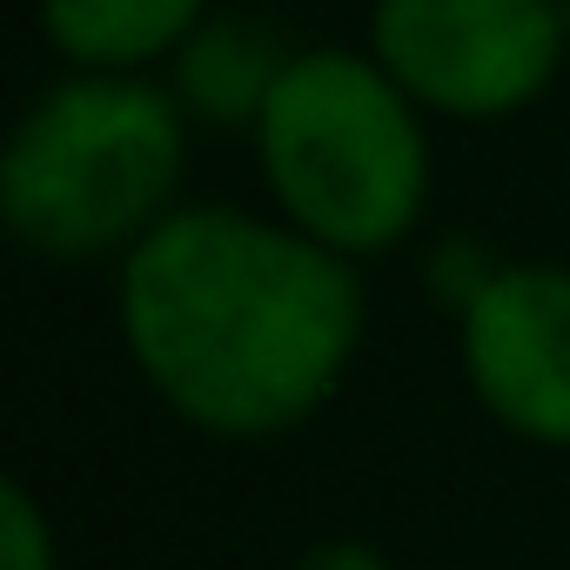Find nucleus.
Masks as SVG:
<instances>
[{
  "instance_id": "nucleus-1",
  "label": "nucleus",
  "mask_w": 570,
  "mask_h": 570,
  "mask_svg": "<svg viewBox=\"0 0 570 570\" xmlns=\"http://www.w3.org/2000/svg\"><path fill=\"white\" fill-rule=\"evenodd\" d=\"M115 323L141 390L215 443L296 436L343 390L363 336V262L235 202L168 208L115 262Z\"/></svg>"
},
{
  "instance_id": "nucleus-2",
  "label": "nucleus",
  "mask_w": 570,
  "mask_h": 570,
  "mask_svg": "<svg viewBox=\"0 0 570 570\" xmlns=\"http://www.w3.org/2000/svg\"><path fill=\"white\" fill-rule=\"evenodd\" d=\"M188 115L155 75H88L48 81L8 148H0V222L55 262H121L168 208H181Z\"/></svg>"
},
{
  "instance_id": "nucleus-3",
  "label": "nucleus",
  "mask_w": 570,
  "mask_h": 570,
  "mask_svg": "<svg viewBox=\"0 0 570 570\" xmlns=\"http://www.w3.org/2000/svg\"><path fill=\"white\" fill-rule=\"evenodd\" d=\"M248 141L268 208L350 262L403 248L430 215V115L370 48H296Z\"/></svg>"
},
{
  "instance_id": "nucleus-4",
  "label": "nucleus",
  "mask_w": 570,
  "mask_h": 570,
  "mask_svg": "<svg viewBox=\"0 0 570 570\" xmlns=\"http://www.w3.org/2000/svg\"><path fill=\"white\" fill-rule=\"evenodd\" d=\"M430 121H517L570 61V0H370V41Z\"/></svg>"
},
{
  "instance_id": "nucleus-5",
  "label": "nucleus",
  "mask_w": 570,
  "mask_h": 570,
  "mask_svg": "<svg viewBox=\"0 0 570 570\" xmlns=\"http://www.w3.org/2000/svg\"><path fill=\"white\" fill-rule=\"evenodd\" d=\"M456 370L503 436L570 456V262H497L456 309Z\"/></svg>"
},
{
  "instance_id": "nucleus-6",
  "label": "nucleus",
  "mask_w": 570,
  "mask_h": 570,
  "mask_svg": "<svg viewBox=\"0 0 570 570\" xmlns=\"http://www.w3.org/2000/svg\"><path fill=\"white\" fill-rule=\"evenodd\" d=\"M289 41H282L268 21H255V14H208L188 41H181V55L168 61V95L181 101V115L188 121H202V128H255V115H262V101L275 95V81H282V68H289Z\"/></svg>"
},
{
  "instance_id": "nucleus-7",
  "label": "nucleus",
  "mask_w": 570,
  "mask_h": 570,
  "mask_svg": "<svg viewBox=\"0 0 570 570\" xmlns=\"http://www.w3.org/2000/svg\"><path fill=\"white\" fill-rule=\"evenodd\" d=\"M215 14V0H35L41 41L88 75H155Z\"/></svg>"
},
{
  "instance_id": "nucleus-8",
  "label": "nucleus",
  "mask_w": 570,
  "mask_h": 570,
  "mask_svg": "<svg viewBox=\"0 0 570 570\" xmlns=\"http://www.w3.org/2000/svg\"><path fill=\"white\" fill-rule=\"evenodd\" d=\"M0 570H61L55 517L41 510V497L21 476L0 483Z\"/></svg>"
},
{
  "instance_id": "nucleus-9",
  "label": "nucleus",
  "mask_w": 570,
  "mask_h": 570,
  "mask_svg": "<svg viewBox=\"0 0 570 570\" xmlns=\"http://www.w3.org/2000/svg\"><path fill=\"white\" fill-rule=\"evenodd\" d=\"M503 255H490L483 242H470V235H443L436 248H430V268H423V282H430V289L443 296V309L456 316L476 289H483V282H490V268H497Z\"/></svg>"
},
{
  "instance_id": "nucleus-10",
  "label": "nucleus",
  "mask_w": 570,
  "mask_h": 570,
  "mask_svg": "<svg viewBox=\"0 0 570 570\" xmlns=\"http://www.w3.org/2000/svg\"><path fill=\"white\" fill-rule=\"evenodd\" d=\"M296 570H390V557L363 537H323L296 557Z\"/></svg>"
}]
</instances>
